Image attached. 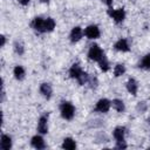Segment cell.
<instances>
[{"instance_id":"obj_1","label":"cell","mask_w":150,"mask_h":150,"mask_svg":"<svg viewBox=\"0 0 150 150\" xmlns=\"http://www.w3.org/2000/svg\"><path fill=\"white\" fill-rule=\"evenodd\" d=\"M60 110H61V115L63 118L66 120H71L74 117L75 114V109L74 105L69 102H62V104L60 105Z\"/></svg>"},{"instance_id":"obj_2","label":"cell","mask_w":150,"mask_h":150,"mask_svg":"<svg viewBox=\"0 0 150 150\" xmlns=\"http://www.w3.org/2000/svg\"><path fill=\"white\" fill-rule=\"evenodd\" d=\"M103 52H102V49L97 46V45H93L91 47H90V49H89V52H88V57L90 59V60H94V61H100L102 57H103Z\"/></svg>"},{"instance_id":"obj_3","label":"cell","mask_w":150,"mask_h":150,"mask_svg":"<svg viewBox=\"0 0 150 150\" xmlns=\"http://www.w3.org/2000/svg\"><path fill=\"white\" fill-rule=\"evenodd\" d=\"M108 14L116 21V22H121L124 20V16H125V13H124V9L123 8H118V9H109L108 11Z\"/></svg>"},{"instance_id":"obj_4","label":"cell","mask_w":150,"mask_h":150,"mask_svg":"<svg viewBox=\"0 0 150 150\" xmlns=\"http://www.w3.org/2000/svg\"><path fill=\"white\" fill-rule=\"evenodd\" d=\"M84 34H86V36H87L88 39H97V38L100 36V29H98L97 26L90 25V26H88V27L86 28Z\"/></svg>"},{"instance_id":"obj_5","label":"cell","mask_w":150,"mask_h":150,"mask_svg":"<svg viewBox=\"0 0 150 150\" xmlns=\"http://www.w3.org/2000/svg\"><path fill=\"white\" fill-rule=\"evenodd\" d=\"M110 108V102L107 100V98H101L97 103H96V111H100V112H107Z\"/></svg>"},{"instance_id":"obj_6","label":"cell","mask_w":150,"mask_h":150,"mask_svg":"<svg viewBox=\"0 0 150 150\" xmlns=\"http://www.w3.org/2000/svg\"><path fill=\"white\" fill-rule=\"evenodd\" d=\"M32 27L36 30V32H45V20L42 18H35L32 21Z\"/></svg>"},{"instance_id":"obj_7","label":"cell","mask_w":150,"mask_h":150,"mask_svg":"<svg viewBox=\"0 0 150 150\" xmlns=\"http://www.w3.org/2000/svg\"><path fill=\"white\" fill-rule=\"evenodd\" d=\"M82 29L80 27H74L70 32V41L71 42H77L82 38Z\"/></svg>"},{"instance_id":"obj_8","label":"cell","mask_w":150,"mask_h":150,"mask_svg":"<svg viewBox=\"0 0 150 150\" xmlns=\"http://www.w3.org/2000/svg\"><path fill=\"white\" fill-rule=\"evenodd\" d=\"M82 73H83V70L81 69V67H80L77 63H74V64L71 66V68L69 69V75H70L73 79H76V80L81 76Z\"/></svg>"},{"instance_id":"obj_9","label":"cell","mask_w":150,"mask_h":150,"mask_svg":"<svg viewBox=\"0 0 150 150\" xmlns=\"http://www.w3.org/2000/svg\"><path fill=\"white\" fill-rule=\"evenodd\" d=\"M0 146L4 150H9L12 146V138L8 135H2L1 136V142H0Z\"/></svg>"},{"instance_id":"obj_10","label":"cell","mask_w":150,"mask_h":150,"mask_svg":"<svg viewBox=\"0 0 150 150\" xmlns=\"http://www.w3.org/2000/svg\"><path fill=\"white\" fill-rule=\"evenodd\" d=\"M115 49L120 50V52H128L129 50V45L128 41L125 39H120L116 43H115Z\"/></svg>"},{"instance_id":"obj_11","label":"cell","mask_w":150,"mask_h":150,"mask_svg":"<svg viewBox=\"0 0 150 150\" xmlns=\"http://www.w3.org/2000/svg\"><path fill=\"white\" fill-rule=\"evenodd\" d=\"M38 130L41 134H47L48 131V127H47V117L46 116H41L39 120V124H38Z\"/></svg>"},{"instance_id":"obj_12","label":"cell","mask_w":150,"mask_h":150,"mask_svg":"<svg viewBox=\"0 0 150 150\" xmlns=\"http://www.w3.org/2000/svg\"><path fill=\"white\" fill-rule=\"evenodd\" d=\"M127 89L130 94L132 95H136L137 94V89H138V86H137V82L134 80V79H129V81L127 82Z\"/></svg>"},{"instance_id":"obj_13","label":"cell","mask_w":150,"mask_h":150,"mask_svg":"<svg viewBox=\"0 0 150 150\" xmlns=\"http://www.w3.org/2000/svg\"><path fill=\"white\" fill-rule=\"evenodd\" d=\"M32 145L36 149H43L45 148V141L41 136H34L32 138Z\"/></svg>"},{"instance_id":"obj_14","label":"cell","mask_w":150,"mask_h":150,"mask_svg":"<svg viewBox=\"0 0 150 150\" xmlns=\"http://www.w3.org/2000/svg\"><path fill=\"white\" fill-rule=\"evenodd\" d=\"M40 91H41V94H42L45 97H47V98H49V97L52 96V87H50L48 83H42V84L40 86Z\"/></svg>"},{"instance_id":"obj_15","label":"cell","mask_w":150,"mask_h":150,"mask_svg":"<svg viewBox=\"0 0 150 150\" xmlns=\"http://www.w3.org/2000/svg\"><path fill=\"white\" fill-rule=\"evenodd\" d=\"M124 132L125 129L123 127H117L114 130V137L116 141H124Z\"/></svg>"},{"instance_id":"obj_16","label":"cell","mask_w":150,"mask_h":150,"mask_svg":"<svg viewBox=\"0 0 150 150\" xmlns=\"http://www.w3.org/2000/svg\"><path fill=\"white\" fill-rule=\"evenodd\" d=\"M62 148H63V149H67V150H73V149L76 148V143H75L74 139H71V138L68 137V138H64V139H63Z\"/></svg>"},{"instance_id":"obj_17","label":"cell","mask_w":150,"mask_h":150,"mask_svg":"<svg viewBox=\"0 0 150 150\" xmlns=\"http://www.w3.org/2000/svg\"><path fill=\"white\" fill-rule=\"evenodd\" d=\"M55 28V21L52 18L45 20V32H52Z\"/></svg>"},{"instance_id":"obj_18","label":"cell","mask_w":150,"mask_h":150,"mask_svg":"<svg viewBox=\"0 0 150 150\" xmlns=\"http://www.w3.org/2000/svg\"><path fill=\"white\" fill-rule=\"evenodd\" d=\"M14 76L18 80H22L25 77V69L21 66H16L14 68Z\"/></svg>"},{"instance_id":"obj_19","label":"cell","mask_w":150,"mask_h":150,"mask_svg":"<svg viewBox=\"0 0 150 150\" xmlns=\"http://www.w3.org/2000/svg\"><path fill=\"white\" fill-rule=\"evenodd\" d=\"M112 107H114L117 111H120V112H122V111L124 110V103H123L122 100H118V98H116V100L112 101Z\"/></svg>"},{"instance_id":"obj_20","label":"cell","mask_w":150,"mask_h":150,"mask_svg":"<svg viewBox=\"0 0 150 150\" xmlns=\"http://www.w3.org/2000/svg\"><path fill=\"white\" fill-rule=\"evenodd\" d=\"M124 73H125V67H124L123 64H116V67H115V69H114V74H115V76L118 77V76L123 75Z\"/></svg>"},{"instance_id":"obj_21","label":"cell","mask_w":150,"mask_h":150,"mask_svg":"<svg viewBox=\"0 0 150 150\" xmlns=\"http://www.w3.org/2000/svg\"><path fill=\"white\" fill-rule=\"evenodd\" d=\"M141 67L144 68V69L150 70V54H146V55L143 57L142 63H141Z\"/></svg>"},{"instance_id":"obj_22","label":"cell","mask_w":150,"mask_h":150,"mask_svg":"<svg viewBox=\"0 0 150 150\" xmlns=\"http://www.w3.org/2000/svg\"><path fill=\"white\" fill-rule=\"evenodd\" d=\"M98 63H100V68H101L103 71H107V70L109 69V62H108V60L105 59L104 55H103V57L98 61Z\"/></svg>"},{"instance_id":"obj_23","label":"cell","mask_w":150,"mask_h":150,"mask_svg":"<svg viewBox=\"0 0 150 150\" xmlns=\"http://www.w3.org/2000/svg\"><path fill=\"white\" fill-rule=\"evenodd\" d=\"M14 48H15V52L19 54V55H22L23 54V46H22V43H20V42H15V45H14Z\"/></svg>"},{"instance_id":"obj_24","label":"cell","mask_w":150,"mask_h":150,"mask_svg":"<svg viewBox=\"0 0 150 150\" xmlns=\"http://www.w3.org/2000/svg\"><path fill=\"white\" fill-rule=\"evenodd\" d=\"M116 142H117V145L116 146L118 149H125L127 148V144L124 143V141H116Z\"/></svg>"},{"instance_id":"obj_25","label":"cell","mask_w":150,"mask_h":150,"mask_svg":"<svg viewBox=\"0 0 150 150\" xmlns=\"http://www.w3.org/2000/svg\"><path fill=\"white\" fill-rule=\"evenodd\" d=\"M19 2H20L21 5H23V6H26V5H28L29 0H19Z\"/></svg>"},{"instance_id":"obj_26","label":"cell","mask_w":150,"mask_h":150,"mask_svg":"<svg viewBox=\"0 0 150 150\" xmlns=\"http://www.w3.org/2000/svg\"><path fill=\"white\" fill-rule=\"evenodd\" d=\"M5 42H6V39H5V36H4V35H1V47H4V46H5Z\"/></svg>"},{"instance_id":"obj_27","label":"cell","mask_w":150,"mask_h":150,"mask_svg":"<svg viewBox=\"0 0 150 150\" xmlns=\"http://www.w3.org/2000/svg\"><path fill=\"white\" fill-rule=\"evenodd\" d=\"M102 1H103L104 4H107L108 6H110V5L112 4V0H102Z\"/></svg>"},{"instance_id":"obj_28","label":"cell","mask_w":150,"mask_h":150,"mask_svg":"<svg viewBox=\"0 0 150 150\" xmlns=\"http://www.w3.org/2000/svg\"><path fill=\"white\" fill-rule=\"evenodd\" d=\"M41 1H43V2H47V1H49V0H41Z\"/></svg>"}]
</instances>
